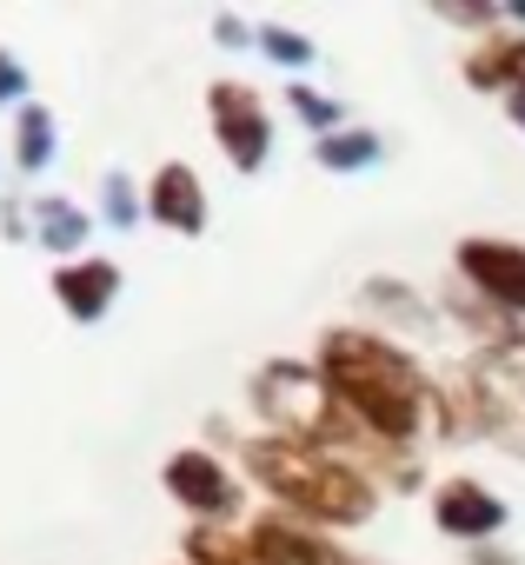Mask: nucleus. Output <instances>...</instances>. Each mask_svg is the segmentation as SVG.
<instances>
[{"label":"nucleus","mask_w":525,"mask_h":565,"mask_svg":"<svg viewBox=\"0 0 525 565\" xmlns=\"http://www.w3.org/2000/svg\"><path fill=\"white\" fill-rule=\"evenodd\" d=\"M54 294H61V307H67L74 320H100L107 300L120 294V273H114L107 259H94V266H67V273H54Z\"/></svg>","instance_id":"obj_10"},{"label":"nucleus","mask_w":525,"mask_h":565,"mask_svg":"<svg viewBox=\"0 0 525 565\" xmlns=\"http://www.w3.org/2000/svg\"><path fill=\"white\" fill-rule=\"evenodd\" d=\"M147 206H153V220H160V226H173V233H200V226H206V200H200L193 167H160V173H153Z\"/></svg>","instance_id":"obj_9"},{"label":"nucleus","mask_w":525,"mask_h":565,"mask_svg":"<svg viewBox=\"0 0 525 565\" xmlns=\"http://www.w3.org/2000/svg\"><path fill=\"white\" fill-rule=\"evenodd\" d=\"M259 47H267L274 61H287V67H300V61H313V47H307L300 34H280V28H267V41H259Z\"/></svg>","instance_id":"obj_17"},{"label":"nucleus","mask_w":525,"mask_h":565,"mask_svg":"<svg viewBox=\"0 0 525 565\" xmlns=\"http://www.w3.org/2000/svg\"><path fill=\"white\" fill-rule=\"evenodd\" d=\"M186 558H193V565H280L259 539H233V532H219V525H193V532H186Z\"/></svg>","instance_id":"obj_11"},{"label":"nucleus","mask_w":525,"mask_h":565,"mask_svg":"<svg viewBox=\"0 0 525 565\" xmlns=\"http://www.w3.org/2000/svg\"><path fill=\"white\" fill-rule=\"evenodd\" d=\"M379 160V134H326L320 140V167H366Z\"/></svg>","instance_id":"obj_14"},{"label":"nucleus","mask_w":525,"mask_h":565,"mask_svg":"<svg viewBox=\"0 0 525 565\" xmlns=\"http://www.w3.org/2000/svg\"><path fill=\"white\" fill-rule=\"evenodd\" d=\"M479 406H485V433H499L512 452H525V380L512 366H485L479 373Z\"/></svg>","instance_id":"obj_8"},{"label":"nucleus","mask_w":525,"mask_h":565,"mask_svg":"<svg viewBox=\"0 0 525 565\" xmlns=\"http://www.w3.org/2000/svg\"><path fill=\"white\" fill-rule=\"evenodd\" d=\"M320 380H326L333 399H340L360 426H373L379 439H413L419 419H426V380H419V366H413L399 347L373 340V333H326V347H320Z\"/></svg>","instance_id":"obj_1"},{"label":"nucleus","mask_w":525,"mask_h":565,"mask_svg":"<svg viewBox=\"0 0 525 565\" xmlns=\"http://www.w3.org/2000/svg\"><path fill=\"white\" fill-rule=\"evenodd\" d=\"M47 147H54V140H47V114L28 107V114H21V167H47Z\"/></svg>","instance_id":"obj_16"},{"label":"nucleus","mask_w":525,"mask_h":565,"mask_svg":"<svg viewBox=\"0 0 525 565\" xmlns=\"http://www.w3.org/2000/svg\"><path fill=\"white\" fill-rule=\"evenodd\" d=\"M28 81H21V61H8V54H0V100H8V94H21Z\"/></svg>","instance_id":"obj_19"},{"label":"nucleus","mask_w":525,"mask_h":565,"mask_svg":"<svg viewBox=\"0 0 525 565\" xmlns=\"http://www.w3.org/2000/svg\"><path fill=\"white\" fill-rule=\"evenodd\" d=\"M512 120L525 127V87H512Z\"/></svg>","instance_id":"obj_21"},{"label":"nucleus","mask_w":525,"mask_h":565,"mask_svg":"<svg viewBox=\"0 0 525 565\" xmlns=\"http://www.w3.org/2000/svg\"><path fill=\"white\" fill-rule=\"evenodd\" d=\"M253 539H259V545H267V552H274L280 565H353L346 552H333V545H320V539H300L293 525H274V519H267V525H259Z\"/></svg>","instance_id":"obj_13"},{"label":"nucleus","mask_w":525,"mask_h":565,"mask_svg":"<svg viewBox=\"0 0 525 565\" xmlns=\"http://www.w3.org/2000/svg\"><path fill=\"white\" fill-rule=\"evenodd\" d=\"M293 107L307 114V127H320V140H326V127L340 120V107H333V100H320V94H307V87H293Z\"/></svg>","instance_id":"obj_18"},{"label":"nucleus","mask_w":525,"mask_h":565,"mask_svg":"<svg viewBox=\"0 0 525 565\" xmlns=\"http://www.w3.org/2000/svg\"><path fill=\"white\" fill-rule=\"evenodd\" d=\"M246 472L274 499H287L293 512L326 519V525H360L373 512V486L353 466H340V459H326L313 446H293V439H253L246 446Z\"/></svg>","instance_id":"obj_2"},{"label":"nucleus","mask_w":525,"mask_h":565,"mask_svg":"<svg viewBox=\"0 0 525 565\" xmlns=\"http://www.w3.org/2000/svg\"><path fill=\"white\" fill-rule=\"evenodd\" d=\"M167 486H173V499L193 505L200 519H226V512H239V486H233L206 452H173V459H167Z\"/></svg>","instance_id":"obj_6"},{"label":"nucleus","mask_w":525,"mask_h":565,"mask_svg":"<svg viewBox=\"0 0 525 565\" xmlns=\"http://www.w3.org/2000/svg\"><path fill=\"white\" fill-rule=\"evenodd\" d=\"M465 81L485 94V87H525V41H485L472 61H465Z\"/></svg>","instance_id":"obj_12"},{"label":"nucleus","mask_w":525,"mask_h":565,"mask_svg":"<svg viewBox=\"0 0 525 565\" xmlns=\"http://www.w3.org/2000/svg\"><path fill=\"white\" fill-rule=\"evenodd\" d=\"M432 519H439L446 532H459V539H479V532H492V525L505 519V505H499L479 479H446L439 499H432Z\"/></svg>","instance_id":"obj_7"},{"label":"nucleus","mask_w":525,"mask_h":565,"mask_svg":"<svg viewBox=\"0 0 525 565\" xmlns=\"http://www.w3.org/2000/svg\"><path fill=\"white\" fill-rule=\"evenodd\" d=\"M459 273L472 279L492 307L525 313V253L518 246H505V239H465L459 246Z\"/></svg>","instance_id":"obj_5"},{"label":"nucleus","mask_w":525,"mask_h":565,"mask_svg":"<svg viewBox=\"0 0 525 565\" xmlns=\"http://www.w3.org/2000/svg\"><path fill=\"white\" fill-rule=\"evenodd\" d=\"M41 239H47L54 253H67V246L87 239V220H81L74 206H61V200H41Z\"/></svg>","instance_id":"obj_15"},{"label":"nucleus","mask_w":525,"mask_h":565,"mask_svg":"<svg viewBox=\"0 0 525 565\" xmlns=\"http://www.w3.org/2000/svg\"><path fill=\"white\" fill-rule=\"evenodd\" d=\"M333 386L300 373V366H274V373H259V406H267L280 426H300L307 439H346V419L340 406L326 399Z\"/></svg>","instance_id":"obj_3"},{"label":"nucleus","mask_w":525,"mask_h":565,"mask_svg":"<svg viewBox=\"0 0 525 565\" xmlns=\"http://www.w3.org/2000/svg\"><path fill=\"white\" fill-rule=\"evenodd\" d=\"M206 107H213V127H219V147L233 153V167L239 173H253L259 160H267V114H259V100L239 87V81H219L213 94H206Z\"/></svg>","instance_id":"obj_4"},{"label":"nucleus","mask_w":525,"mask_h":565,"mask_svg":"<svg viewBox=\"0 0 525 565\" xmlns=\"http://www.w3.org/2000/svg\"><path fill=\"white\" fill-rule=\"evenodd\" d=\"M107 213H114V220H120V226H127V220H133V200H127V186H120V180H114V186H107Z\"/></svg>","instance_id":"obj_20"}]
</instances>
